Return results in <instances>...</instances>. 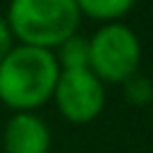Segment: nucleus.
<instances>
[{
    "label": "nucleus",
    "instance_id": "8",
    "mask_svg": "<svg viewBox=\"0 0 153 153\" xmlns=\"http://www.w3.org/2000/svg\"><path fill=\"white\" fill-rule=\"evenodd\" d=\"M124 91H127L129 103L146 105V103L153 100V86H151V81H148L146 76H139V74L129 76V79L124 81Z\"/></svg>",
    "mask_w": 153,
    "mask_h": 153
},
{
    "label": "nucleus",
    "instance_id": "9",
    "mask_svg": "<svg viewBox=\"0 0 153 153\" xmlns=\"http://www.w3.org/2000/svg\"><path fill=\"white\" fill-rule=\"evenodd\" d=\"M14 48V36L10 31V24L5 17H0V62L10 55V50Z\"/></svg>",
    "mask_w": 153,
    "mask_h": 153
},
{
    "label": "nucleus",
    "instance_id": "2",
    "mask_svg": "<svg viewBox=\"0 0 153 153\" xmlns=\"http://www.w3.org/2000/svg\"><path fill=\"white\" fill-rule=\"evenodd\" d=\"M79 17L74 0H10L5 19L22 45L50 50L76 33Z\"/></svg>",
    "mask_w": 153,
    "mask_h": 153
},
{
    "label": "nucleus",
    "instance_id": "6",
    "mask_svg": "<svg viewBox=\"0 0 153 153\" xmlns=\"http://www.w3.org/2000/svg\"><path fill=\"white\" fill-rule=\"evenodd\" d=\"M57 48L60 53L55 55V60L60 69H86L88 67V38L74 33Z\"/></svg>",
    "mask_w": 153,
    "mask_h": 153
},
{
    "label": "nucleus",
    "instance_id": "4",
    "mask_svg": "<svg viewBox=\"0 0 153 153\" xmlns=\"http://www.w3.org/2000/svg\"><path fill=\"white\" fill-rule=\"evenodd\" d=\"M53 98L57 110L76 124L91 122L100 115L105 105L103 81L86 67V69H60Z\"/></svg>",
    "mask_w": 153,
    "mask_h": 153
},
{
    "label": "nucleus",
    "instance_id": "7",
    "mask_svg": "<svg viewBox=\"0 0 153 153\" xmlns=\"http://www.w3.org/2000/svg\"><path fill=\"white\" fill-rule=\"evenodd\" d=\"M74 2L79 12L93 19H117L134 5V0H74Z\"/></svg>",
    "mask_w": 153,
    "mask_h": 153
},
{
    "label": "nucleus",
    "instance_id": "3",
    "mask_svg": "<svg viewBox=\"0 0 153 153\" xmlns=\"http://www.w3.org/2000/svg\"><path fill=\"white\" fill-rule=\"evenodd\" d=\"M141 45L136 33L124 24H105L88 38V69L100 81L124 84L136 74Z\"/></svg>",
    "mask_w": 153,
    "mask_h": 153
},
{
    "label": "nucleus",
    "instance_id": "1",
    "mask_svg": "<svg viewBox=\"0 0 153 153\" xmlns=\"http://www.w3.org/2000/svg\"><path fill=\"white\" fill-rule=\"evenodd\" d=\"M57 76L60 65L50 50L19 43L0 62V100L17 112H31L53 96Z\"/></svg>",
    "mask_w": 153,
    "mask_h": 153
},
{
    "label": "nucleus",
    "instance_id": "5",
    "mask_svg": "<svg viewBox=\"0 0 153 153\" xmlns=\"http://www.w3.org/2000/svg\"><path fill=\"white\" fill-rule=\"evenodd\" d=\"M2 146L5 153H48L50 129L38 115L17 112L5 124Z\"/></svg>",
    "mask_w": 153,
    "mask_h": 153
}]
</instances>
